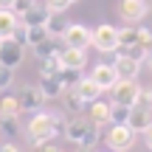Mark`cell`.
<instances>
[{
  "label": "cell",
  "instance_id": "cell-14",
  "mask_svg": "<svg viewBox=\"0 0 152 152\" xmlns=\"http://www.w3.org/2000/svg\"><path fill=\"white\" fill-rule=\"evenodd\" d=\"M51 17V9L45 3H34L28 11H23L20 14V26H45Z\"/></svg>",
  "mask_w": 152,
  "mask_h": 152
},
{
  "label": "cell",
  "instance_id": "cell-24",
  "mask_svg": "<svg viewBox=\"0 0 152 152\" xmlns=\"http://www.w3.org/2000/svg\"><path fill=\"white\" fill-rule=\"evenodd\" d=\"M34 51H37V54H34L37 59H39V56H59V54H62V48H59V37H48L42 45H37Z\"/></svg>",
  "mask_w": 152,
  "mask_h": 152
},
{
  "label": "cell",
  "instance_id": "cell-7",
  "mask_svg": "<svg viewBox=\"0 0 152 152\" xmlns=\"http://www.w3.org/2000/svg\"><path fill=\"white\" fill-rule=\"evenodd\" d=\"M138 90H141V85H138L135 79H118L113 87H110V93H113V102H118V104H135V99H138Z\"/></svg>",
  "mask_w": 152,
  "mask_h": 152
},
{
  "label": "cell",
  "instance_id": "cell-30",
  "mask_svg": "<svg viewBox=\"0 0 152 152\" xmlns=\"http://www.w3.org/2000/svg\"><path fill=\"white\" fill-rule=\"evenodd\" d=\"M135 107L152 110V90H149V87H141V90H138V99H135Z\"/></svg>",
  "mask_w": 152,
  "mask_h": 152
},
{
  "label": "cell",
  "instance_id": "cell-6",
  "mask_svg": "<svg viewBox=\"0 0 152 152\" xmlns=\"http://www.w3.org/2000/svg\"><path fill=\"white\" fill-rule=\"evenodd\" d=\"M59 39H62L65 48H82V51H87V48H90V28L82 26V23H68V28L62 31Z\"/></svg>",
  "mask_w": 152,
  "mask_h": 152
},
{
  "label": "cell",
  "instance_id": "cell-2",
  "mask_svg": "<svg viewBox=\"0 0 152 152\" xmlns=\"http://www.w3.org/2000/svg\"><path fill=\"white\" fill-rule=\"evenodd\" d=\"M62 132H65V138L71 144H79V147H96L99 138H102V124L90 121L87 115H73L71 121H65Z\"/></svg>",
  "mask_w": 152,
  "mask_h": 152
},
{
  "label": "cell",
  "instance_id": "cell-32",
  "mask_svg": "<svg viewBox=\"0 0 152 152\" xmlns=\"http://www.w3.org/2000/svg\"><path fill=\"white\" fill-rule=\"evenodd\" d=\"M138 45L152 51V28H138Z\"/></svg>",
  "mask_w": 152,
  "mask_h": 152
},
{
  "label": "cell",
  "instance_id": "cell-11",
  "mask_svg": "<svg viewBox=\"0 0 152 152\" xmlns=\"http://www.w3.org/2000/svg\"><path fill=\"white\" fill-rule=\"evenodd\" d=\"M113 68L118 73V79H135L141 71V62H135L130 54H115L113 51Z\"/></svg>",
  "mask_w": 152,
  "mask_h": 152
},
{
  "label": "cell",
  "instance_id": "cell-23",
  "mask_svg": "<svg viewBox=\"0 0 152 152\" xmlns=\"http://www.w3.org/2000/svg\"><path fill=\"white\" fill-rule=\"evenodd\" d=\"M37 71H39V76L59 73L62 71V68H59V56H39V59H37Z\"/></svg>",
  "mask_w": 152,
  "mask_h": 152
},
{
  "label": "cell",
  "instance_id": "cell-10",
  "mask_svg": "<svg viewBox=\"0 0 152 152\" xmlns=\"http://www.w3.org/2000/svg\"><path fill=\"white\" fill-rule=\"evenodd\" d=\"M85 65H87V54L82 48H62V54H59V68L62 71H85Z\"/></svg>",
  "mask_w": 152,
  "mask_h": 152
},
{
  "label": "cell",
  "instance_id": "cell-39",
  "mask_svg": "<svg viewBox=\"0 0 152 152\" xmlns=\"http://www.w3.org/2000/svg\"><path fill=\"white\" fill-rule=\"evenodd\" d=\"M147 65H149V71H152V51H149V56H147Z\"/></svg>",
  "mask_w": 152,
  "mask_h": 152
},
{
  "label": "cell",
  "instance_id": "cell-16",
  "mask_svg": "<svg viewBox=\"0 0 152 152\" xmlns=\"http://www.w3.org/2000/svg\"><path fill=\"white\" fill-rule=\"evenodd\" d=\"M39 90H42L45 99H59L62 93H65V82H62L59 73H54V76H39Z\"/></svg>",
  "mask_w": 152,
  "mask_h": 152
},
{
  "label": "cell",
  "instance_id": "cell-4",
  "mask_svg": "<svg viewBox=\"0 0 152 152\" xmlns=\"http://www.w3.org/2000/svg\"><path fill=\"white\" fill-rule=\"evenodd\" d=\"M104 144L110 147V152H130L135 144V132L127 124H110V130L104 132Z\"/></svg>",
  "mask_w": 152,
  "mask_h": 152
},
{
  "label": "cell",
  "instance_id": "cell-21",
  "mask_svg": "<svg viewBox=\"0 0 152 152\" xmlns=\"http://www.w3.org/2000/svg\"><path fill=\"white\" fill-rule=\"evenodd\" d=\"M130 45H138V28H132V23L118 28V48H130Z\"/></svg>",
  "mask_w": 152,
  "mask_h": 152
},
{
  "label": "cell",
  "instance_id": "cell-33",
  "mask_svg": "<svg viewBox=\"0 0 152 152\" xmlns=\"http://www.w3.org/2000/svg\"><path fill=\"white\" fill-rule=\"evenodd\" d=\"M34 3H37V0H14V3H11V11H14V14L20 17L23 11H28V9H31Z\"/></svg>",
  "mask_w": 152,
  "mask_h": 152
},
{
  "label": "cell",
  "instance_id": "cell-25",
  "mask_svg": "<svg viewBox=\"0 0 152 152\" xmlns=\"http://www.w3.org/2000/svg\"><path fill=\"white\" fill-rule=\"evenodd\" d=\"M130 104H118L113 102L110 104V124H127V118H130Z\"/></svg>",
  "mask_w": 152,
  "mask_h": 152
},
{
  "label": "cell",
  "instance_id": "cell-35",
  "mask_svg": "<svg viewBox=\"0 0 152 152\" xmlns=\"http://www.w3.org/2000/svg\"><path fill=\"white\" fill-rule=\"evenodd\" d=\"M0 152H20V147L14 141H6V144H0Z\"/></svg>",
  "mask_w": 152,
  "mask_h": 152
},
{
  "label": "cell",
  "instance_id": "cell-37",
  "mask_svg": "<svg viewBox=\"0 0 152 152\" xmlns=\"http://www.w3.org/2000/svg\"><path fill=\"white\" fill-rule=\"evenodd\" d=\"M11 3L14 0H0V9H11Z\"/></svg>",
  "mask_w": 152,
  "mask_h": 152
},
{
  "label": "cell",
  "instance_id": "cell-9",
  "mask_svg": "<svg viewBox=\"0 0 152 152\" xmlns=\"http://www.w3.org/2000/svg\"><path fill=\"white\" fill-rule=\"evenodd\" d=\"M118 14L124 23H141L149 14V3L147 0H118Z\"/></svg>",
  "mask_w": 152,
  "mask_h": 152
},
{
  "label": "cell",
  "instance_id": "cell-29",
  "mask_svg": "<svg viewBox=\"0 0 152 152\" xmlns=\"http://www.w3.org/2000/svg\"><path fill=\"white\" fill-rule=\"evenodd\" d=\"M124 54H130L135 62H141V65H144V62H147V56H149V51L144 48V45H130V48H124Z\"/></svg>",
  "mask_w": 152,
  "mask_h": 152
},
{
  "label": "cell",
  "instance_id": "cell-1",
  "mask_svg": "<svg viewBox=\"0 0 152 152\" xmlns=\"http://www.w3.org/2000/svg\"><path fill=\"white\" fill-rule=\"evenodd\" d=\"M62 121H65V115H59V113H45V110L31 113V118H28V124H26V135L31 138L34 144L56 141L59 130L65 127Z\"/></svg>",
  "mask_w": 152,
  "mask_h": 152
},
{
  "label": "cell",
  "instance_id": "cell-3",
  "mask_svg": "<svg viewBox=\"0 0 152 152\" xmlns=\"http://www.w3.org/2000/svg\"><path fill=\"white\" fill-rule=\"evenodd\" d=\"M90 45L99 54H113V51H118V28L110 26V23H102V26L90 28Z\"/></svg>",
  "mask_w": 152,
  "mask_h": 152
},
{
  "label": "cell",
  "instance_id": "cell-8",
  "mask_svg": "<svg viewBox=\"0 0 152 152\" xmlns=\"http://www.w3.org/2000/svg\"><path fill=\"white\" fill-rule=\"evenodd\" d=\"M23 56H26V45H20L14 37H6L0 39V62L9 68H17L23 62Z\"/></svg>",
  "mask_w": 152,
  "mask_h": 152
},
{
  "label": "cell",
  "instance_id": "cell-27",
  "mask_svg": "<svg viewBox=\"0 0 152 152\" xmlns=\"http://www.w3.org/2000/svg\"><path fill=\"white\" fill-rule=\"evenodd\" d=\"M0 132H3L9 141L17 138V118H9V115H0Z\"/></svg>",
  "mask_w": 152,
  "mask_h": 152
},
{
  "label": "cell",
  "instance_id": "cell-5",
  "mask_svg": "<svg viewBox=\"0 0 152 152\" xmlns=\"http://www.w3.org/2000/svg\"><path fill=\"white\" fill-rule=\"evenodd\" d=\"M17 102H20V113H39L42 110V104L48 102V99L42 96V90H39V85H23L20 93H17Z\"/></svg>",
  "mask_w": 152,
  "mask_h": 152
},
{
  "label": "cell",
  "instance_id": "cell-38",
  "mask_svg": "<svg viewBox=\"0 0 152 152\" xmlns=\"http://www.w3.org/2000/svg\"><path fill=\"white\" fill-rule=\"evenodd\" d=\"M76 152H96V147H79Z\"/></svg>",
  "mask_w": 152,
  "mask_h": 152
},
{
  "label": "cell",
  "instance_id": "cell-31",
  "mask_svg": "<svg viewBox=\"0 0 152 152\" xmlns=\"http://www.w3.org/2000/svg\"><path fill=\"white\" fill-rule=\"evenodd\" d=\"M45 6L51 9V14H62L71 9V0H45Z\"/></svg>",
  "mask_w": 152,
  "mask_h": 152
},
{
  "label": "cell",
  "instance_id": "cell-18",
  "mask_svg": "<svg viewBox=\"0 0 152 152\" xmlns=\"http://www.w3.org/2000/svg\"><path fill=\"white\" fill-rule=\"evenodd\" d=\"M59 99H62V107H65V110H68L71 115H82V110L87 107V104H85V102L79 99V93H76L73 87H65V93H62Z\"/></svg>",
  "mask_w": 152,
  "mask_h": 152
},
{
  "label": "cell",
  "instance_id": "cell-22",
  "mask_svg": "<svg viewBox=\"0 0 152 152\" xmlns=\"http://www.w3.org/2000/svg\"><path fill=\"white\" fill-rule=\"evenodd\" d=\"M0 115H9V118H17V115H20V102H17V96H11V93L0 96Z\"/></svg>",
  "mask_w": 152,
  "mask_h": 152
},
{
  "label": "cell",
  "instance_id": "cell-15",
  "mask_svg": "<svg viewBox=\"0 0 152 152\" xmlns=\"http://www.w3.org/2000/svg\"><path fill=\"white\" fill-rule=\"evenodd\" d=\"M149 124H152V110H144V107H135V104H132L130 118H127V127L138 135V132H147Z\"/></svg>",
  "mask_w": 152,
  "mask_h": 152
},
{
  "label": "cell",
  "instance_id": "cell-20",
  "mask_svg": "<svg viewBox=\"0 0 152 152\" xmlns=\"http://www.w3.org/2000/svg\"><path fill=\"white\" fill-rule=\"evenodd\" d=\"M48 37H51V34H48L45 26H26V48H28V45L37 48V45H42Z\"/></svg>",
  "mask_w": 152,
  "mask_h": 152
},
{
  "label": "cell",
  "instance_id": "cell-12",
  "mask_svg": "<svg viewBox=\"0 0 152 152\" xmlns=\"http://www.w3.org/2000/svg\"><path fill=\"white\" fill-rule=\"evenodd\" d=\"M90 76H93V82H96L102 90H110V87L118 82V73H115L113 62H110V65H107V62H99V65L90 71Z\"/></svg>",
  "mask_w": 152,
  "mask_h": 152
},
{
  "label": "cell",
  "instance_id": "cell-13",
  "mask_svg": "<svg viewBox=\"0 0 152 152\" xmlns=\"http://www.w3.org/2000/svg\"><path fill=\"white\" fill-rule=\"evenodd\" d=\"M73 90L79 93V99H82V102H85V104L96 102V99H99V96H102V93H104L102 87H99L96 82H93V76H79V82H76V85H73Z\"/></svg>",
  "mask_w": 152,
  "mask_h": 152
},
{
  "label": "cell",
  "instance_id": "cell-26",
  "mask_svg": "<svg viewBox=\"0 0 152 152\" xmlns=\"http://www.w3.org/2000/svg\"><path fill=\"white\" fill-rule=\"evenodd\" d=\"M45 28H48L51 37H62V31L68 28V23L62 20L59 14H51V17H48V23H45Z\"/></svg>",
  "mask_w": 152,
  "mask_h": 152
},
{
  "label": "cell",
  "instance_id": "cell-40",
  "mask_svg": "<svg viewBox=\"0 0 152 152\" xmlns=\"http://www.w3.org/2000/svg\"><path fill=\"white\" fill-rule=\"evenodd\" d=\"M71 3H76V0H71Z\"/></svg>",
  "mask_w": 152,
  "mask_h": 152
},
{
  "label": "cell",
  "instance_id": "cell-34",
  "mask_svg": "<svg viewBox=\"0 0 152 152\" xmlns=\"http://www.w3.org/2000/svg\"><path fill=\"white\" fill-rule=\"evenodd\" d=\"M34 152H62V149H59V144L45 141V144H34Z\"/></svg>",
  "mask_w": 152,
  "mask_h": 152
},
{
  "label": "cell",
  "instance_id": "cell-36",
  "mask_svg": "<svg viewBox=\"0 0 152 152\" xmlns=\"http://www.w3.org/2000/svg\"><path fill=\"white\" fill-rule=\"evenodd\" d=\"M144 138H147V147L152 149V124H149V130H147V132H144Z\"/></svg>",
  "mask_w": 152,
  "mask_h": 152
},
{
  "label": "cell",
  "instance_id": "cell-28",
  "mask_svg": "<svg viewBox=\"0 0 152 152\" xmlns=\"http://www.w3.org/2000/svg\"><path fill=\"white\" fill-rule=\"evenodd\" d=\"M11 79H14V68H9V65L0 62V90H9V87H11Z\"/></svg>",
  "mask_w": 152,
  "mask_h": 152
},
{
  "label": "cell",
  "instance_id": "cell-17",
  "mask_svg": "<svg viewBox=\"0 0 152 152\" xmlns=\"http://www.w3.org/2000/svg\"><path fill=\"white\" fill-rule=\"evenodd\" d=\"M87 118L96 121V124H110V104H104L102 99H96V102L87 104Z\"/></svg>",
  "mask_w": 152,
  "mask_h": 152
},
{
  "label": "cell",
  "instance_id": "cell-19",
  "mask_svg": "<svg viewBox=\"0 0 152 152\" xmlns=\"http://www.w3.org/2000/svg\"><path fill=\"white\" fill-rule=\"evenodd\" d=\"M17 26H20V17L11 9H0V39L11 37V34L17 31Z\"/></svg>",
  "mask_w": 152,
  "mask_h": 152
}]
</instances>
